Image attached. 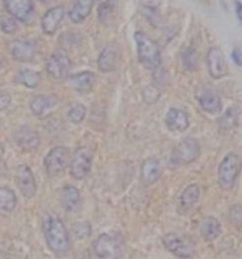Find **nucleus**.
<instances>
[{
  "instance_id": "2f4dec72",
  "label": "nucleus",
  "mask_w": 242,
  "mask_h": 259,
  "mask_svg": "<svg viewBox=\"0 0 242 259\" xmlns=\"http://www.w3.org/2000/svg\"><path fill=\"white\" fill-rule=\"evenodd\" d=\"M73 232L79 239L88 238L91 235V225L86 222L77 223L73 228Z\"/></svg>"
},
{
  "instance_id": "f8f14e48",
  "label": "nucleus",
  "mask_w": 242,
  "mask_h": 259,
  "mask_svg": "<svg viewBox=\"0 0 242 259\" xmlns=\"http://www.w3.org/2000/svg\"><path fill=\"white\" fill-rule=\"evenodd\" d=\"M15 181L22 195L26 198H32L36 193V182L34 175L29 166L21 165L15 173Z\"/></svg>"
},
{
  "instance_id": "cd10ccee",
  "label": "nucleus",
  "mask_w": 242,
  "mask_h": 259,
  "mask_svg": "<svg viewBox=\"0 0 242 259\" xmlns=\"http://www.w3.org/2000/svg\"><path fill=\"white\" fill-rule=\"evenodd\" d=\"M238 120V114L235 108H229L224 112L219 119V124L221 129L229 130L235 127Z\"/></svg>"
},
{
  "instance_id": "a211bd4d",
  "label": "nucleus",
  "mask_w": 242,
  "mask_h": 259,
  "mask_svg": "<svg viewBox=\"0 0 242 259\" xmlns=\"http://www.w3.org/2000/svg\"><path fill=\"white\" fill-rule=\"evenodd\" d=\"M11 52L16 61L27 63L30 62L35 56V46L29 41L17 40L13 44Z\"/></svg>"
},
{
  "instance_id": "f03ea898",
  "label": "nucleus",
  "mask_w": 242,
  "mask_h": 259,
  "mask_svg": "<svg viewBox=\"0 0 242 259\" xmlns=\"http://www.w3.org/2000/svg\"><path fill=\"white\" fill-rule=\"evenodd\" d=\"M45 237L52 252L64 253L70 247L68 232L64 223L55 217H51L45 223Z\"/></svg>"
},
{
  "instance_id": "b1692460",
  "label": "nucleus",
  "mask_w": 242,
  "mask_h": 259,
  "mask_svg": "<svg viewBox=\"0 0 242 259\" xmlns=\"http://www.w3.org/2000/svg\"><path fill=\"white\" fill-rule=\"evenodd\" d=\"M59 99L56 96H37L30 103V109L34 115L39 116L43 115L46 111L57 105Z\"/></svg>"
},
{
  "instance_id": "f704fd0d",
  "label": "nucleus",
  "mask_w": 242,
  "mask_h": 259,
  "mask_svg": "<svg viewBox=\"0 0 242 259\" xmlns=\"http://www.w3.org/2000/svg\"><path fill=\"white\" fill-rule=\"evenodd\" d=\"M12 102L11 95L7 91L0 90V111L7 109Z\"/></svg>"
},
{
  "instance_id": "5701e85b",
  "label": "nucleus",
  "mask_w": 242,
  "mask_h": 259,
  "mask_svg": "<svg viewBox=\"0 0 242 259\" xmlns=\"http://www.w3.org/2000/svg\"><path fill=\"white\" fill-rule=\"evenodd\" d=\"M199 194H200V190L198 185L192 184L185 187V190L182 192L179 199L180 200L179 207L184 212H186L189 209L192 208L199 201Z\"/></svg>"
},
{
  "instance_id": "bb28decb",
  "label": "nucleus",
  "mask_w": 242,
  "mask_h": 259,
  "mask_svg": "<svg viewBox=\"0 0 242 259\" xmlns=\"http://www.w3.org/2000/svg\"><path fill=\"white\" fill-rule=\"evenodd\" d=\"M17 203L15 192L5 187H0V210L5 212L14 211Z\"/></svg>"
},
{
  "instance_id": "58836bf2",
  "label": "nucleus",
  "mask_w": 242,
  "mask_h": 259,
  "mask_svg": "<svg viewBox=\"0 0 242 259\" xmlns=\"http://www.w3.org/2000/svg\"><path fill=\"white\" fill-rule=\"evenodd\" d=\"M235 14L238 18V20L242 23V4L238 1H235Z\"/></svg>"
},
{
  "instance_id": "c85d7f7f",
  "label": "nucleus",
  "mask_w": 242,
  "mask_h": 259,
  "mask_svg": "<svg viewBox=\"0 0 242 259\" xmlns=\"http://www.w3.org/2000/svg\"><path fill=\"white\" fill-rule=\"evenodd\" d=\"M143 100L144 101L151 105V104H154L161 97V92L160 90L158 89V87L153 85V84H150L148 87H145L142 92Z\"/></svg>"
},
{
  "instance_id": "20e7f679",
  "label": "nucleus",
  "mask_w": 242,
  "mask_h": 259,
  "mask_svg": "<svg viewBox=\"0 0 242 259\" xmlns=\"http://www.w3.org/2000/svg\"><path fill=\"white\" fill-rule=\"evenodd\" d=\"M240 170V160L238 156L230 152L222 159L218 170L219 185L222 190H231L235 186V181Z\"/></svg>"
},
{
  "instance_id": "7ed1b4c3",
  "label": "nucleus",
  "mask_w": 242,
  "mask_h": 259,
  "mask_svg": "<svg viewBox=\"0 0 242 259\" xmlns=\"http://www.w3.org/2000/svg\"><path fill=\"white\" fill-rule=\"evenodd\" d=\"M138 60L141 65L150 70L157 69L162 62L161 51L157 44L146 33L137 31L135 34Z\"/></svg>"
},
{
  "instance_id": "4be33fe9",
  "label": "nucleus",
  "mask_w": 242,
  "mask_h": 259,
  "mask_svg": "<svg viewBox=\"0 0 242 259\" xmlns=\"http://www.w3.org/2000/svg\"><path fill=\"white\" fill-rule=\"evenodd\" d=\"M199 233L205 240L213 241L221 235V225L220 221L215 217H207L201 222Z\"/></svg>"
},
{
  "instance_id": "a878e982",
  "label": "nucleus",
  "mask_w": 242,
  "mask_h": 259,
  "mask_svg": "<svg viewBox=\"0 0 242 259\" xmlns=\"http://www.w3.org/2000/svg\"><path fill=\"white\" fill-rule=\"evenodd\" d=\"M16 81L28 88H35L42 80L40 73L30 69H22L16 75Z\"/></svg>"
},
{
  "instance_id": "393cba45",
  "label": "nucleus",
  "mask_w": 242,
  "mask_h": 259,
  "mask_svg": "<svg viewBox=\"0 0 242 259\" xmlns=\"http://www.w3.org/2000/svg\"><path fill=\"white\" fill-rule=\"evenodd\" d=\"M116 52L111 48H105L101 51L98 59V66L101 72L109 73L114 71L116 67Z\"/></svg>"
},
{
  "instance_id": "6ab92c4d",
  "label": "nucleus",
  "mask_w": 242,
  "mask_h": 259,
  "mask_svg": "<svg viewBox=\"0 0 242 259\" xmlns=\"http://www.w3.org/2000/svg\"><path fill=\"white\" fill-rule=\"evenodd\" d=\"M61 202L67 212L70 213H76L80 208V195L78 189L73 186H66L64 187Z\"/></svg>"
},
{
  "instance_id": "39448f33",
  "label": "nucleus",
  "mask_w": 242,
  "mask_h": 259,
  "mask_svg": "<svg viewBox=\"0 0 242 259\" xmlns=\"http://www.w3.org/2000/svg\"><path fill=\"white\" fill-rule=\"evenodd\" d=\"M200 147L198 140L194 138H186L180 142L171 152V164L176 166H184L190 164L199 158Z\"/></svg>"
},
{
  "instance_id": "1a4fd4ad",
  "label": "nucleus",
  "mask_w": 242,
  "mask_h": 259,
  "mask_svg": "<svg viewBox=\"0 0 242 259\" xmlns=\"http://www.w3.org/2000/svg\"><path fill=\"white\" fill-rule=\"evenodd\" d=\"M70 151L63 146H57L50 150L45 158V167L49 174L54 175L63 171L68 166Z\"/></svg>"
},
{
  "instance_id": "aec40b11",
  "label": "nucleus",
  "mask_w": 242,
  "mask_h": 259,
  "mask_svg": "<svg viewBox=\"0 0 242 259\" xmlns=\"http://www.w3.org/2000/svg\"><path fill=\"white\" fill-rule=\"evenodd\" d=\"M94 1L95 0H75L69 12L71 21L76 24L85 21L91 14Z\"/></svg>"
},
{
  "instance_id": "473e14b6",
  "label": "nucleus",
  "mask_w": 242,
  "mask_h": 259,
  "mask_svg": "<svg viewBox=\"0 0 242 259\" xmlns=\"http://www.w3.org/2000/svg\"><path fill=\"white\" fill-rule=\"evenodd\" d=\"M229 217H230V221L231 223L235 225H242V206L235 204L234 206H232L230 208V213H229Z\"/></svg>"
},
{
  "instance_id": "ea45409f",
  "label": "nucleus",
  "mask_w": 242,
  "mask_h": 259,
  "mask_svg": "<svg viewBox=\"0 0 242 259\" xmlns=\"http://www.w3.org/2000/svg\"><path fill=\"white\" fill-rule=\"evenodd\" d=\"M38 1H40V2H49L50 0H38Z\"/></svg>"
},
{
  "instance_id": "9b49d317",
  "label": "nucleus",
  "mask_w": 242,
  "mask_h": 259,
  "mask_svg": "<svg viewBox=\"0 0 242 259\" xmlns=\"http://www.w3.org/2000/svg\"><path fill=\"white\" fill-rule=\"evenodd\" d=\"M207 65L209 74L213 79H221L228 74V65L225 56L218 47H213L208 51Z\"/></svg>"
},
{
  "instance_id": "f3484780",
  "label": "nucleus",
  "mask_w": 242,
  "mask_h": 259,
  "mask_svg": "<svg viewBox=\"0 0 242 259\" xmlns=\"http://www.w3.org/2000/svg\"><path fill=\"white\" fill-rule=\"evenodd\" d=\"M141 180L145 185H152L161 177L160 163L156 158L150 157L144 160L140 169Z\"/></svg>"
},
{
  "instance_id": "e433bc0d",
  "label": "nucleus",
  "mask_w": 242,
  "mask_h": 259,
  "mask_svg": "<svg viewBox=\"0 0 242 259\" xmlns=\"http://www.w3.org/2000/svg\"><path fill=\"white\" fill-rule=\"evenodd\" d=\"M143 15L147 17V19L151 22H159L158 21V17H157L156 13H155V9L151 7H145L144 11H143Z\"/></svg>"
},
{
  "instance_id": "ddd939ff",
  "label": "nucleus",
  "mask_w": 242,
  "mask_h": 259,
  "mask_svg": "<svg viewBox=\"0 0 242 259\" xmlns=\"http://www.w3.org/2000/svg\"><path fill=\"white\" fill-rule=\"evenodd\" d=\"M4 6L15 19L24 22L29 19L34 9L32 0H4Z\"/></svg>"
},
{
  "instance_id": "0eeeda50",
  "label": "nucleus",
  "mask_w": 242,
  "mask_h": 259,
  "mask_svg": "<svg viewBox=\"0 0 242 259\" xmlns=\"http://www.w3.org/2000/svg\"><path fill=\"white\" fill-rule=\"evenodd\" d=\"M162 241L169 252H171L180 258H189L195 252L192 242H190L185 238L181 237L176 233L166 234Z\"/></svg>"
},
{
  "instance_id": "9d476101",
  "label": "nucleus",
  "mask_w": 242,
  "mask_h": 259,
  "mask_svg": "<svg viewBox=\"0 0 242 259\" xmlns=\"http://www.w3.org/2000/svg\"><path fill=\"white\" fill-rule=\"evenodd\" d=\"M196 99L199 101V106L209 114H219L221 112V101L219 94L213 87L201 85L196 90Z\"/></svg>"
},
{
  "instance_id": "f257e3e1",
  "label": "nucleus",
  "mask_w": 242,
  "mask_h": 259,
  "mask_svg": "<svg viewBox=\"0 0 242 259\" xmlns=\"http://www.w3.org/2000/svg\"><path fill=\"white\" fill-rule=\"evenodd\" d=\"M125 250L124 237L115 231L101 234L94 243V251L98 259H120Z\"/></svg>"
},
{
  "instance_id": "c756f323",
  "label": "nucleus",
  "mask_w": 242,
  "mask_h": 259,
  "mask_svg": "<svg viewBox=\"0 0 242 259\" xmlns=\"http://www.w3.org/2000/svg\"><path fill=\"white\" fill-rule=\"evenodd\" d=\"M86 115V108L80 103H77L68 112V118L72 123L78 124L82 122Z\"/></svg>"
},
{
  "instance_id": "2eb2a0df",
  "label": "nucleus",
  "mask_w": 242,
  "mask_h": 259,
  "mask_svg": "<svg viewBox=\"0 0 242 259\" xmlns=\"http://www.w3.org/2000/svg\"><path fill=\"white\" fill-rule=\"evenodd\" d=\"M165 123L167 128L171 132H185L189 126V119L183 110L171 108L166 115Z\"/></svg>"
},
{
  "instance_id": "4468645a",
  "label": "nucleus",
  "mask_w": 242,
  "mask_h": 259,
  "mask_svg": "<svg viewBox=\"0 0 242 259\" xmlns=\"http://www.w3.org/2000/svg\"><path fill=\"white\" fill-rule=\"evenodd\" d=\"M15 141L25 151H33L40 144V137L35 131L29 126H22L15 134Z\"/></svg>"
},
{
  "instance_id": "c9c22d12",
  "label": "nucleus",
  "mask_w": 242,
  "mask_h": 259,
  "mask_svg": "<svg viewBox=\"0 0 242 259\" xmlns=\"http://www.w3.org/2000/svg\"><path fill=\"white\" fill-rule=\"evenodd\" d=\"M1 28L2 30L6 33H13L16 30L17 25L14 19H5L1 23Z\"/></svg>"
},
{
  "instance_id": "dca6fc26",
  "label": "nucleus",
  "mask_w": 242,
  "mask_h": 259,
  "mask_svg": "<svg viewBox=\"0 0 242 259\" xmlns=\"http://www.w3.org/2000/svg\"><path fill=\"white\" fill-rule=\"evenodd\" d=\"M64 16V9L62 6L52 8L44 15L41 21L42 29L48 35H52L56 32L59 25Z\"/></svg>"
},
{
  "instance_id": "6e6552de",
  "label": "nucleus",
  "mask_w": 242,
  "mask_h": 259,
  "mask_svg": "<svg viewBox=\"0 0 242 259\" xmlns=\"http://www.w3.org/2000/svg\"><path fill=\"white\" fill-rule=\"evenodd\" d=\"M92 153L86 147H79L75 151L70 163V174L73 178L82 180L91 170Z\"/></svg>"
},
{
  "instance_id": "72a5a7b5",
  "label": "nucleus",
  "mask_w": 242,
  "mask_h": 259,
  "mask_svg": "<svg viewBox=\"0 0 242 259\" xmlns=\"http://www.w3.org/2000/svg\"><path fill=\"white\" fill-rule=\"evenodd\" d=\"M184 64L186 65V67L188 68H193L196 66V62H197V57H196V53L195 51L193 50L192 47H189L185 50L184 52Z\"/></svg>"
},
{
  "instance_id": "7c9ffc66",
  "label": "nucleus",
  "mask_w": 242,
  "mask_h": 259,
  "mask_svg": "<svg viewBox=\"0 0 242 259\" xmlns=\"http://www.w3.org/2000/svg\"><path fill=\"white\" fill-rule=\"evenodd\" d=\"M115 6V0H106L102 2L98 9V16L100 21H105Z\"/></svg>"
},
{
  "instance_id": "4c0bfd02",
  "label": "nucleus",
  "mask_w": 242,
  "mask_h": 259,
  "mask_svg": "<svg viewBox=\"0 0 242 259\" xmlns=\"http://www.w3.org/2000/svg\"><path fill=\"white\" fill-rule=\"evenodd\" d=\"M232 59H233V61L235 62V65H238V66H242V52L239 51V50H237V49H235L233 52H232Z\"/></svg>"
},
{
  "instance_id": "412c9836",
  "label": "nucleus",
  "mask_w": 242,
  "mask_h": 259,
  "mask_svg": "<svg viewBox=\"0 0 242 259\" xmlns=\"http://www.w3.org/2000/svg\"><path fill=\"white\" fill-rule=\"evenodd\" d=\"M70 84L72 88L78 93H88L92 90L95 84L96 78L92 72L78 73L76 75H72L70 77Z\"/></svg>"
},
{
  "instance_id": "423d86ee",
  "label": "nucleus",
  "mask_w": 242,
  "mask_h": 259,
  "mask_svg": "<svg viewBox=\"0 0 242 259\" xmlns=\"http://www.w3.org/2000/svg\"><path fill=\"white\" fill-rule=\"evenodd\" d=\"M71 61L64 50L56 51L49 59L47 70L56 80L66 79L71 70Z\"/></svg>"
}]
</instances>
